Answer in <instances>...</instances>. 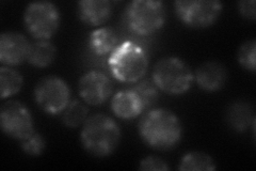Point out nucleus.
Wrapping results in <instances>:
<instances>
[{
    "label": "nucleus",
    "mask_w": 256,
    "mask_h": 171,
    "mask_svg": "<svg viewBox=\"0 0 256 171\" xmlns=\"http://www.w3.org/2000/svg\"><path fill=\"white\" fill-rule=\"evenodd\" d=\"M138 131L144 143L159 151L175 148L182 137L180 118L164 108L150 109L144 113L139 121Z\"/></svg>",
    "instance_id": "obj_1"
},
{
    "label": "nucleus",
    "mask_w": 256,
    "mask_h": 171,
    "mask_svg": "<svg viewBox=\"0 0 256 171\" xmlns=\"http://www.w3.org/2000/svg\"><path fill=\"white\" fill-rule=\"evenodd\" d=\"M84 149L95 157H107L121 141V129L109 116L96 113L86 119L80 133Z\"/></svg>",
    "instance_id": "obj_2"
},
{
    "label": "nucleus",
    "mask_w": 256,
    "mask_h": 171,
    "mask_svg": "<svg viewBox=\"0 0 256 171\" xmlns=\"http://www.w3.org/2000/svg\"><path fill=\"white\" fill-rule=\"evenodd\" d=\"M148 55L144 47L132 40L118 44L108 58L112 76L126 84L138 83L148 68Z\"/></svg>",
    "instance_id": "obj_3"
},
{
    "label": "nucleus",
    "mask_w": 256,
    "mask_h": 171,
    "mask_svg": "<svg viewBox=\"0 0 256 171\" xmlns=\"http://www.w3.org/2000/svg\"><path fill=\"white\" fill-rule=\"evenodd\" d=\"M166 9L157 0H134L124 11V24L132 34L148 37L162 29L166 23Z\"/></svg>",
    "instance_id": "obj_4"
},
{
    "label": "nucleus",
    "mask_w": 256,
    "mask_h": 171,
    "mask_svg": "<svg viewBox=\"0 0 256 171\" xmlns=\"http://www.w3.org/2000/svg\"><path fill=\"white\" fill-rule=\"evenodd\" d=\"M194 73L188 64L178 57H164L153 70V80L159 90L166 94L186 93L194 83Z\"/></svg>",
    "instance_id": "obj_5"
},
{
    "label": "nucleus",
    "mask_w": 256,
    "mask_h": 171,
    "mask_svg": "<svg viewBox=\"0 0 256 171\" xmlns=\"http://www.w3.org/2000/svg\"><path fill=\"white\" fill-rule=\"evenodd\" d=\"M60 12L54 4L34 2L27 6L24 13V24L29 34L36 41L50 40L60 26Z\"/></svg>",
    "instance_id": "obj_6"
},
{
    "label": "nucleus",
    "mask_w": 256,
    "mask_h": 171,
    "mask_svg": "<svg viewBox=\"0 0 256 171\" xmlns=\"http://www.w3.org/2000/svg\"><path fill=\"white\" fill-rule=\"evenodd\" d=\"M174 9L186 26L202 29L217 22L223 5L218 0H178L174 3Z\"/></svg>",
    "instance_id": "obj_7"
},
{
    "label": "nucleus",
    "mask_w": 256,
    "mask_h": 171,
    "mask_svg": "<svg viewBox=\"0 0 256 171\" xmlns=\"http://www.w3.org/2000/svg\"><path fill=\"white\" fill-rule=\"evenodd\" d=\"M34 100L48 115H59L70 102V89L62 78L46 76L34 88Z\"/></svg>",
    "instance_id": "obj_8"
},
{
    "label": "nucleus",
    "mask_w": 256,
    "mask_h": 171,
    "mask_svg": "<svg viewBox=\"0 0 256 171\" xmlns=\"http://www.w3.org/2000/svg\"><path fill=\"white\" fill-rule=\"evenodd\" d=\"M0 126L8 137L20 141L36 132L30 110L18 101H9L2 106Z\"/></svg>",
    "instance_id": "obj_9"
},
{
    "label": "nucleus",
    "mask_w": 256,
    "mask_h": 171,
    "mask_svg": "<svg viewBox=\"0 0 256 171\" xmlns=\"http://www.w3.org/2000/svg\"><path fill=\"white\" fill-rule=\"evenodd\" d=\"M78 92L84 103L100 106L110 99L112 83L105 73L90 71L80 77L78 81Z\"/></svg>",
    "instance_id": "obj_10"
},
{
    "label": "nucleus",
    "mask_w": 256,
    "mask_h": 171,
    "mask_svg": "<svg viewBox=\"0 0 256 171\" xmlns=\"http://www.w3.org/2000/svg\"><path fill=\"white\" fill-rule=\"evenodd\" d=\"M31 43L16 31H6L0 36V62L6 67L20 66L28 59Z\"/></svg>",
    "instance_id": "obj_11"
},
{
    "label": "nucleus",
    "mask_w": 256,
    "mask_h": 171,
    "mask_svg": "<svg viewBox=\"0 0 256 171\" xmlns=\"http://www.w3.org/2000/svg\"><path fill=\"white\" fill-rule=\"evenodd\" d=\"M198 86L206 92H214L222 89L226 83L228 72L218 61H207L201 64L196 72Z\"/></svg>",
    "instance_id": "obj_12"
},
{
    "label": "nucleus",
    "mask_w": 256,
    "mask_h": 171,
    "mask_svg": "<svg viewBox=\"0 0 256 171\" xmlns=\"http://www.w3.org/2000/svg\"><path fill=\"white\" fill-rule=\"evenodd\" d=\"M79 20L89 26L107 23L112 15V4L108 0H82L77 5Z\"/></svg>",
    "instance_id": "obj_13"
},
{
    "label": "nucleus",
    "mask_w": 256,
    "mask_h": 171,
    "mask_svg": "<svg viewBox=\"0 0 256 171\" xmlns=\"http://www.w3.org/2000/svg\"><path fill=\"white\" fill-rule=\"evenodd\" d=\"M111 109L118 118L132 120L140 116L144 107L140 97L132 89H125L116 92L112 97Z\"/></svg>",
    "instance_id": "obj_14"
},
{
    "label": "nucleus",
    "mask_w": 256,
    "mask_h": 171,
    "mask_svg": "<svg viewBox=\"0 0 256 171\" xmlns=\"http://www.w3.org/2000/svg\"><path fill=\"white\" fill-rule=\"evenodd\" d=\"M226 119L230 127L236 132H244L251 125L255 126L254 108L246 101L232 103L226 110Z\"/></svg>",
    "instance_id": "obj_15"
},
{
    "label": "nucleus",
    "mask_w": 256,
    "mask_h": 171,
    "mask_svg": "<svg viewBox=\"0 0 256 171\" xmlns=\"http://www.w3.org/2000/svg\"><path fill=\"white\" fill-rule=\"evenodd\" d=\"M118 35L114 29L100 27L91 32L88 39V46L95 56L102 57L112 53L118 46Z\"/></svg>",
    "instance_id": "obj_16"
},
{
    "label": "nucleus",
    "mask_w": 256,
    "mask_h": 171,
    "mask_svg": "<svg viewBox=\"0 0 256 171\" xmlns=\"http://www.w3.org/2000/svg\"><path fill=\"white\" fill-rule=\"evenodd\" d=\"M57 50L48 40L31 43L27 61L36 68H46L54 61Z\"/></svg>",
    "instance_id": "obj_17"
},
{
    "label": "nucleus",
    "mask_w": 256,
    "mask_h": 171,
    "mask_svg": "<svg viewBox=\"0 0 256 171\" xmlns=\"http://www.w3.org/2000/svg\"><path fill=\"white\" fill-rule=\"evenodd\" d=\"M22 76L11 67L0 68V97L6 100L18 93L22 87Z\"/></svg>",
    "instance_id": "obj_18"
},
{
    "label": "nucleus",
    "mask_w": 256,
    "mask_h": 171,
    "mask_svg": "<svg viewBox=\"0 0 256 171\" xmlns=\"http://www.w3.org/2000/svg\"><path fill=\"white\" fill-rule=\"evenodd\" d=\"M182 171H212L217 169L214 159L204 152H189L180 160Z\"/></svg>",
    "instance_id": "obj_19"
},
{
    "label": "nucleus",
    "mask_w": 256,
    "mask_h": 171,
    "mask_svg": "<svg viewBox=\"0 0 256 171\" xmlns=\"http://www.w3.org/2000/svg\"><path fill=\"white\" fill-rule=\"evenodd\" d=\"M89 115V108L82 101L70 102L66 108L62 111V122L70 128H76L84 125Z\"/></svg>",
    "instance_id": "obj_20"
},
{
    "label": "nucleus",
    "mask_w": 256,
    "mask_h": 171,
    "mask_svg": "<svg viewBox=\"0 0 256 171\" xmlns=\"http://www.w3.org/2000/svg\"><path fill=\"white\" fill-rule=\"evenodd\" d=\"M132 89L140 97L144 109L152 107L159 99V89L153 79L139 80L137 85Z\"/></svg>",
    "instance_id": "obj_21"
},
{
    "label": "nucleus",
    "mask_w": 256,
    "mask_h": 171,
    "mask_svg": "<svg viewBox=\"0 0 256 171\" xmlns=\"http://www.w3.org/2000/svg\"><path fill=\"white\" fill-rule=\"evenodd\" d=\"M256 41L249 40L239 47L238 62L244 69L255 72L256 68Z\"/></svg>",
    "instance_id": "obj_22"
},
{
    "label": "nucleus",
    "mask_w": 256,
    "mask_h": 171,
    "mask_svg": "<svg viewBox=\"0 0 256 171\" xmlns=\"http://www.w3.org/2000/svg\"><path fill=\"white\" fill-rule=\"evenodd\" d=\"M45 138L38 132H34V134H31L29 137H27L26 139L20 141V148L24 151V153L34 157L42 155V153L45 150Z\"/></svg>",
    "instance_id": "obj_23"
},
{
    "label": "nucleus",
    "mask_w": 256,
    "mask_h": 171,
    "mask_svg": "<svg viewBox=\"0 0 256 171\" xmlns=\"http://www.w3.org/2000/svg\"><path fill=\"white\" fill-rule=\"evenodd\" d=\"M169 166H168L166 162L160 157L157 156H146L144 157L141 161H140V166H139V170H143V171H166L169 170Z\"/></svg>",
    "instance_id": "obj_24"
},
{
    "label": "nucleus",
    "mask_w": 256,
    "mask_h": 171,
    "mask_svg": "<svg viewBox=\"0 0 256 171\" xmlns=\"http://www.w3.org/2000/svg\"><path fill=\"white\" fill-rule=\"evenodd\" d=\"M255 2L254 0H244V2H239L238 3V10L244 18L248 20H255Z\"/></svg>",
    "instance_id": "obj_25"
}]
</instances>
